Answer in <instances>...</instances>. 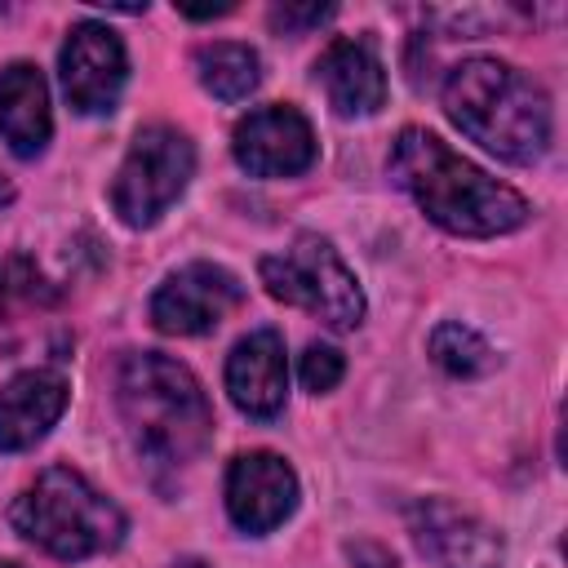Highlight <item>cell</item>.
Masks as SVG:
<instances>
[{
    "instance_id": "7a4b0ae2",
    "label": "cell",
    "mask_w": 568,
    "mask_h": 568,
    "mask_svg": "<svg viewBox=\"0 0 568 568\" xmlns=\"http://www.w3.org/2000/svg\"><path fill=\"white\" fill-rule=\"evenodd\" d=\"M448 120L510 164H532L550 146V98L532 75L497 58H466L444 75Z\"/></svg>"
},
{
    "instance_id": "30bf717a",
    "label": "cell",
    "mask_w": 568,
    "mask_h": 568,
    "mask_svg": "<svg viewBox=\"0 0 568 568\" xmlns=\"http://www.w3.org/2000/svg\"><path fill=\"white\" fill-rule=\"evenodd\" d=\"M297 506V475L284 457L253 448L240 453L226 470V515L240 532H271L280 528Z\"/></svg>"
},
{
    "instance_id": "7402d4cb",
    "label": "cell",
    "mask_w": 568,
    "mask_h": 568,
    "mask_svg": "<svg viewBox=\"0 0 568 568\" xmlns=\"http://www.w3.org/2000/svg\"><path fill=\"white\" fill-rule=\"evenodd\" d=\"M9 195H13V191H9V182H0V204H9Z\"/></svg>"
},
{
    "instance_id": "9a60e30c",
    "label": "cell",
    "mask_w": 568,
    "mask_h": 568,
    "mask_svg": "<svg viewBox=\"0 0 568 568\" xmlns=\"http://www.w3.org/2000/svg\"><path fill=\"white\" fill-rule=\"evenodd\" d=\"M0 138L18 160H36L53 138L49 84L31 62H9L0 75Z\"/></svg>"
},
{
    "instance_id": "8fae6325",
    "label": "cell",
    "mask_w": 568,
    "mask_h": 568,
    "mask_svg": "<svg viewBox=\"0 0 568 568\" xmlns=\"http://www.w3.org/2000/svg\"><path fill=\"white\" fill-rule=\"evenodd\" d=\"M413 532L422 541V550L439 564V568H501L506 564V541L493 524H484L479 515L444 501V497H426L408 510Z\"/></svg>"
},
{
    "instance_id": "5b68a950",
    "label": "cell",
    "mask_w": 568,
    "mask_h": 568,
    "mask_svg": "<svg viewBox=\"0 0 568 568\" xmlns=\"http://www.w3.org/2000/svg\"><path fill=\"white\" fill-rule=\"evenodd\" d=\"M271 297L311 311L328 328H355L364 320V293L355 271L337 257V248L324 235H297L293 248L262 257L257 266Z\"/></svg>"
},
{
    "instance_id": "603a6c76",
    "label": "cell",
    "mask_w": 568,
    "mask_h": 568,
    "mask_svg": "<svg viewBox=\"0 0 568 568\" xmlns=\"http://www.w3.org/2000/svg\"><path fill=\"white\" fill-rule=\"evenodd\" d=\"M0 568H22V564H9V559H0Z\"/></svg>"
},
{
    "instance_id": "ba28073f",
    "label": "cell",
    "mask_w": 568,
    "mask_h": 568,
    "mask_svg": "<svg viewBox=\"0 0 568 568\" xmlns=\"http://www.w3.org/2000/svg\"><path fill=\"white\" fill-rule=\"evenodd\" d=\"M58 71H62L71 111L106 115V111H115L120 89L129 80V58H124L120 36L106 22H75L58 53Z\"/></svg>"
},
{
    "instance_id": "52a82bcc",
    "label": "cell",
    "mask_w": 568,
    "mask_h": 568,
    "mask_svg": "<svg viewBox=\"0 0 568 568\" xmlns=\"http://www.w3.org/2000/svg\"><path fill=\"white\" fill-rule=\"evenodd\" d=\"M240 302H244V284L226 266L191 262L155 288L151 324L169 337H200V333H213Z\"/></svg>"
},
{
    "instance_id": "277c9868",
    "label": "cell",
    "mask_w": 568,
    "mask_h": 568,
    "mask_svg": "<svg viewBox=\"0 0 568 568\" xmlns=\"http://www.w3.org/2000/svg\"><path fill=\"white\" fill-rule=\"evenodd\" d=\"M9 524L53 559H89L124 541L120 506L71 466H44L36 484L13 501Z\"/></svg>"
},
{
    "instance_id": "7c38bea8",
    "label": "cell",
    "mask_w": 568,
    "mask_h": 568,
    "mask_svg": "<svg viewBox=\"0 0 568 568\" xmlns=\"http://www.w3.org/2000/svg\"><path fill=\"white\" fill-rule=\"evenodd\" d=\"M226 390H231V404L257 422H271L284 413L288 359H284V337L275 328H257L235 342V351L226 355Z\"/></svg>"
},
{
    "instance_id": "e0dca14e",
    "label": "cell",
    "mask_w": 568,
    "mask_h": 568,
    "mask_svg": "<svg viewBox=\"0 0 568 568\" xmlns=\"http://www.w3.org/2000/svg\"><path fill=\"white\" fill-rule=\"evenodd\" d=\"M430 359H435L448 377H484V373L497 368L493 346H488L475 328H466V324H457V320H448V324H439V328L430 333Z\"/></svg>"
},
{
    "instance_id": "5bb4252c",
    "label": "cell",
    "mask_w": 568,
    "mask_h": 568,
    "mask_svg": "<svg viewBox=\"0 0 568 568\" xmlns=\"http://www.w3.org/2000/svg\"><path fill=\"white\" fill-rule=\"evenodd\" d=\"M315 80L324 84L328 106L337 115H373L386 102V71H382L373 44L355 40V36H342L320 53Z\"/></svg>"
},
{
    "instance_id": "ac0fdd59",
    "label": "cell",
    "mask_w": 568,
    "mask_h": 568,
    "mask_svg": "<svg viewBox=\"0 0 568 568\" xmlns=\"http://www.w3.org/2000/svg\"><path fill=\"white\" fill-rule=\"evenodd\" d=\"M44 302H53V288L40 275V266L22 253L0 257V320L18 315V311H31V306H44Z\"/></svg>"
},
{
    "instance_id": "2e32d148",
    "label": "cell",
    "mask_w": 568,
    "mask_h": 568,
    "mask_svg": "<svg viewBox=\"0 0 568 568\" xmlns=\"http://www.w3.org/2000/svg\"><path fill=\"white\" fill-rule=\"evenodd\" d=\"M195 71H200V84L217 102H244L262 80V58L248 44L213 40V44H204L195 53Z\"/></svg>"
},
{
    "instance_id": "3957f363",
    "label": "cell",
    "mask_w": 568,
    "mask_h": 568,
    "mask_svg": "<svg viewBox=\"0 0 568 568\" xmlns=\"http://www.w3.org/2000/svg\"><path fill=\"white\" fill-rule=\"evenodd\" d=\"M120 417L133 435V448L151 466H191L213 439V408L195 373L169 355L142 351L120 364L115 382Z\"/></svg>"
},
{
    "instance_id": "8992f818",
    "label": "cell",
    "mask_w": 568,
    "mask_h": 568,
    "mask_svg": "<svg viewBox=\"0 0 568 568\" xmlns=\"http://www.w3.org/2000/svg\"><path fill=\"white\" fill-rule=\"evenodd\" d=\"M195 173V146L173 124H151L133 138L115 182H111V209L124 226H151L169 204L186 191Z\"/></svg>"
},
{
    "instance_id": "44dd1931",
    "label": "cell",
    "mask_w": 568,
    "mask_h": 568,
    "mask_svg": "<svg viewBox=\"0 0 568 568\" xmlns=\"http://www.w3.org/2000/svg\"><path fill=\"white\" fill-rule=\"evenodd\" d=\"M173 568H204L200 559H182V564H173Z\"/></svg>"
},
{
    "instance_id": "9c48e42d",
    "label": "cell",
    "mask_w": 568,
    "mask_h": 568,
    "mask_svg": "<svg viewBox=\"0 0 568 568\" xmlns=\"http://www.w3.org/2000/svg\"><path fill=\"white\" fill-rule=\"evenodd\" d=\"M231 151L253 178H297L315 164V129L297 106H257L235 124Z\"/></svg>"
},
{
    "instance_id": "6da1fadb",
    "label": "cell",
    "mask_w": 568,
    "mask_h": 568,
    "mask_svg": "<svg viewBox=\"0 0 568 568\" xmlns=\"http://www.w3.org/2000/svg\"><path fill=\"white\" fill-rule=\"evenodd\" d=\"M390 178L404 195H413V204L435 226L453 235L484 240V235H506L528 222V200L515 186L488 178L484 169L462 160L444 138L417 124L399 129L390 146Z\"/></svg>"
},
{
    "instance_id": "d6986e66",
    "label": "cell",
    "mask_w": 568,
    "mask_h": 568,
    "mask_svg": "<svg viewBox=\"0 0 568 568\" xmlns=\"http://www.w3.org/2000/svg\"><path fill=\"white\" fill-rule=\"evenodd\" d=\"M342 373H346V359H342V351H337V346L311 342V346L302 351V386H306L311 395L333 390V386L342 382Z\"/></svg>"
},
{
    "instance_id": "4fadbf2b",
    "label": "cell",
    "mask_w": 568,
    "mask_h": 568,
    "mask_svg": "<svg viewBox=\"0 0 568 568\" xmlns=\"http://www.w3.org/2000/svg\"><path fill=\"white\" fill-rule=\"evenodd\" d=\"M71 386L58 368H27L0 386V453H22L62 417Z\"/></svg>"
},
{
    "instance_id": "ffe728a7",
    "label": "cell",
    "mask_w": 568,
    "mask_h": 568,
    "mask_svg": "<svg viewBox=\"0 0 568 568\" xmlns=\"http://www.w3.org/2000/svg\"><path fill=\"white\" fill-rule=\"evenodd\" d=\"M328 18H333V4H275L271 9V27L284 31V36H302V31H311Z\"/></svg>"
}]
</instances>
